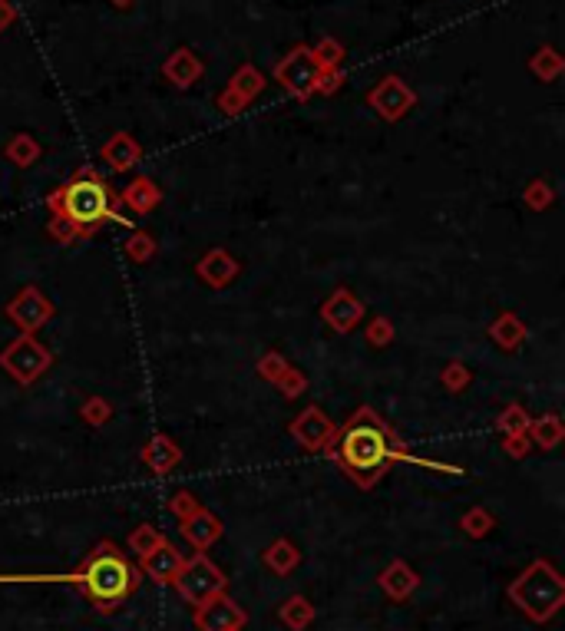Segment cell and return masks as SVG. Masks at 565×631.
Returning <instances> with one entry per match:
<instances>
[{
  "instance_id": "30bf717a",
  "label": "cell",
  "mask_w": 565,
  "mask_h": 631,
  "mask_svg": "<svg viewBox=\"0 0 565 631\" xmlns=\"http://www.w3.org/2000/svg\"><path fill=\"white\" fill-rule=\"evenodd\" d=\"M278 76L291 93H308L314 86V76H318V63H314L308 50H295L285 63H281Z\"/></svg>"
},
{
  "instance_id": "5b68a950",
  "label": "cell",
  "mask_w": 565,
  "mask_h": 631,
  "mask_svg": "<svg viewBox=\"0 0 565 631\" xmlns=\"http://www.w3.org/2000/svg\"><path fill=\"white\" fill-rule=\"evenodd\" d=\"M50 364H53V354L37 341L34 334H20L17 341L0 354V367H4V371L24 387L47 374Z\"/></svg>"
},
{
  "instance_id": "8d00e7d4",
  "label": "cell",
  "mask_w": 565,
  "mask_h": 631,
  "mask_svg": "<svg viewBox=\"0 0 565 631\" xmlns=\"http://www.w3.org/2000/svg\"><path fill=\"white\" fill-rule=\"evenodd\" d=\"M10 20H14V10H10L7 0H0V30H4Z\"/></svg>"
},
{
  "instance_id": "f1b7e54d",
  "label": "cell",
  "mask_w": 565,
  "mask_h": 631,
  "mask_svg": "<svg viewBox=\"0 0 565 631\" xmlns=\"http://www.w3.org/2000/svg\"><path fill=\"white\" fill-rule=\"evenodd\" d=\"M83 417L93 423V427H100V423L110 417V404H106V400H100V397H93L90 404L83 407Z\"/></svg>"
},
{
  "instance_id": "44dd1931",
  "label": "cell",
  "mask_w": 565,
  "mask_h": 631,
  "mask_svg": "<svg viewBox=\"0 0 565 631\" xmlns=\"http://www.w3.org/2000/svg\"><path fill=\"white\" fill-rule=\"evenodd\" d=\"M529 417H526V410L513 404V407H506L503 413H499V420H496V427L506 433V437H519V433H526L529 430Z\"/></svg>"
},
{
  "instance_id": "5bb4252c",
  "label": "cell",
  "mask_w": 565,
  "mask_h": 631,
  "mask_svg": "<svg viewBox=\"0 0 565 631\" xmlns=\"http://www.w3.org/2000/svg\"><path fill=\"white\" fill-rule=\"evenodd\" d=\"M199 275L209 281L212 288H222L238 275V261L228 252H222V248H215V252H209L199 261Z\"/></svg>"
},
{
  "instance_id": "836d02e7",
  "label": "cell",
  "mask_w": 565,
  "mask_h": 631,
  "mask_svg": "<svg viewBox=\"0 0 565 631\" xmlns=\"http://www.w3.org/2000/svg\"><path fill=\"white\" fill-rule=\"evenodd\" d=\"M268 562H271V565H278V569H288V565L295 562V556H291V549L285 546V542H281L278 549H271V552H268Z\"/></svg>"
},
{
  "instance_id": "484cf974",
  "label": "cell",
  "mask_w": 565,
  "mask_h": 631,
  "mask_svg": "<svg viewBox=\"0 0 565 631\" xmlns=\"http://www.w3.org/2000/svg\"><path fill=\"white\" fill-rule=\"evenodd\" d=\"M159 542H162V539L156 536V529H152V526H143V529H136V532H133V549L139 552V556H149V552L156 549Z\"/></svg>"
},
{
  "instance_id": "603a6c76",
  "label": "cell",
  "mask_w": 565,
  "mask_h": 631,
  "mask_svg": "<svg viewBox=\"0 0 565 631\" xmlns=\"http://www.w3.org/2000/svg\"><path fill=\"white\" fill-rule=\"evenodd\" d=\"M126 252H129V258H133V261H146L152 252H156V242H152V235H146V232H136L133 238H129Z\"/></svg>"
},
{
  "instance_id": "83f0119b",
  "label": "cell",
  "mask_w": 565,
  "mask_h": 631,
  "mask_svg": "<svg viewBox=\"0 0 565 631\" xmlns=\"http://www.w3.org/2000/svg\"><path fill=\"white\" fill-rule=\"evenodd\" d=\"M367 337H371L374 347H384V344H390V337H394V324H390L387 318H377L371 324V331H367Z\"/></svg>"
},
{
  "instance_id": "d6986e66",
  "label": "cell",
  "mask_w": 565,
  "mask_h": 631,
  "mask_svg": "<svg viewBox=\"0 0 565 631\" xmlns=\"http://www.w3.org/2000/svg\"><path fill=\"white\" fill-rule=\"evenodd\" d=\"M526 437H529V443H536L539 450H552V446H559V440H562V420L556 413H546L542 420L529 423Z\"/></svg>"
},
{
  "instance_id": "d590c367",
  "label": "cell",
  "mask_w": 565,
  "mask_h": 631,
  "mask_svg": "<svg viewBox=\"0 0 565 631\" xmlns=\"http://www.w3.org/2000/svg\"><path fill=\"white\" fill-rule=\"evenodd\" d=\"M506 450L513 456H523L526 453V433H519V437H506Z\"/></svg>"
},
{
  "instance_id": "4fadbf2b",
  "label": "cell",
  "mask_w": 565,
  "mask_h": 631,
  "mask_svg": "<svg viewBox=\"0 0 565 631\" xmlns=\"http://www.w3.org/2000/svg\"><path fill=\"white\" fill-rule=\"evenodd\" d=\"M146 562V572L152 575L156 582H176V575L182 569V556L172 546H166V542H159L156 549L149 552V556H143Z\"/></svg>"
},
{
  "instance_id": "ffe728a7",
  "label": "cell",
  "mask_w": 565,
  "mask_h": 631,
  "mask_svg": "<svg viewBox=\"0 0 565 631\" xmlns=\"http://www.w3.org/2000/svg\"><path fill=\"white\" fill-rule=\"evenodd\" d=\"M490 334L499 341V347H506V351H513V347H519L529 337L526 324L516 318V314H499V318L493 321Z\"/></svg>"
},
{
  "instance_id": "d6a6232c",
  "label": "cell",
  "mask_w": 565,
  "mask_h": 631,
  "mask_svg": "<svg viewBox=\"0 0 565 631\" xmlns=\"http://www.w3.org/2000/svg\"><path fill=\"white\" fill-rule=\"evenodd\" d=\"M238 90L248 93V96L258 93V90H262V76H258L255 70H242V73H238Z\"/></svg>"
},
{
  "instance_id": "8992f818",
  "label": "cell",
  "mask_w": 565,
  "mask_h": 631,
  "mask_svg": "<svg viewBox=\"0 0 565 631\" xmlns=\"http://www.w3.org/2000/svg\"><path fill=\"white\" fill-rule=\"evenodd\" d=\"M176 585L182 589V595L189 598V602L202 605V602H209V598L222 595L225 575L215 569V565L205 556H195L192 562H182V569L176 575Z\"/></svg>"
},
{
  "instance_id": "ac0fdd59",
  "label": "cell",
  "mask_w": 565,
  "mask_h": 631,
  "mask_svg": "<svg viewBox=\"0 0 565 631\" xmlns=\"http://www.w3.org/2000/svg\"><path fill=\"white\" fill-rule=\"evenodd\" d=\"M143 460H146L156 473H169L172 466L179 463V446L172 443L169 437H162V433H159V437H152L149 446L143 450Z\"/></svg>"
},
{
  "instance_id": "277c9868",
  "label": "cell",
  "mask_w": 565,
  "mask_h": 631,
  "mask_svg": "<svg viewBox=\"0 0 565 631\" xmlns=\"http://www.w3.org/2000/svg\"><path fill=\"white\" fill-rule=\"evenodd\" d=\"M516 598L519 605L526 608L532 618H546L556 612V605L562 602V582L559 575L549 569V565H532L523 575V582L516 585Z\"/></svg>"
},
{
  "instance_id": "1f68e13d",
  "label": "cell",
  "mask_w": 565,
  "mask_h": 631,
  "mask_svg": "<svg viewBox=\"0 0 565 631\" xmlns=\"http://www.w3.org/2000/svg\"><path fill=\"white\" fill-rule=\"evenodd\" d=\"M285 618H288L291 625L298 628V625H304V622H308V618H311V608L295 598V602H288V605H285Z\"/></svg>"
},
{
  "instance_id": "2e32d148",
  "label": "cell",
  "mask_w": 565,
  "mask_h": 631,
  "mask_svg": "<svg viewBox=\"0 0 565 631\" xmlns=\"http://www.w3.org/2000/svg\"><path fill=\"white\" fill-rule=\"evenodd\" d=\"M103 159L110 162L116 172H126V169H133L139 162V146L126 133H116L110 143L103 146Z\"/></svg>"
},
{
  "instance_id": "ba28073f",
  "label": "cell",
  "mask_w": 565,
  "mask_h": 631,
  "mask_svg": "<svg viewBox=\"0 0 565 631\" xmlns=\"http://www.w3.org/2000/svg\"><path fill=\"white\" fill-rule=\"evenodd\" d=\"M291 437H295L304 450L321 453V450H331L338 430H334V423L324 417L318 407H308L301 417H295V423H291Z\"/></svg>"
},
{
  "instance_id": "4dcf8cb0",
  "label": "cell",
  "mask_w": 565,
  "mask_h": 631,
  "mask_svg": "<svg viewBox=\"0 0 565 631\" xmlns=\"http://www.w3.org/2000/svg\"><path fill=\"white\" fill-rule=\"evenodd\" d=\"M552 199V189L546 186V182H532L529 192H526V202L532 205V209H546Z\"/></svg>"
},
{
  "instance_id": "7402d4cb",
  "label": "cell",
  "mask_w": 565,
  "mask_h": 631,
  "mask_svg": "<svg viewBox=\"0 0 565 631\" xmlns=\"http://www.w3.org/2000/svg\"><path fill=\"white\" fill-rule=\"evenodd\" d=\"M7 156L17 162V166H30L37 156H40V146L34 143L30 136H17L14 143L7 146Z\"/></svg>"
},
{
  "instance_id": "8fae6325",
  "label": "cell",
  "mask_w": 565,
  "mask_h": 631,
  "mask_svg": "<svg viewBox=\"0 0 565 631\" xmlns=\"http://www.w3.org/2000/svg\"><path fill=\"white\" fill-rule=\"evenodd\" d=\"M205 608L199 612V625L202 631H235L242 625V612H238V605L225 602V598H209V602H202Z\"/></svg>"
},
{
  "instance_id": "e0dca14e",
  "label": "cell",
  "mask_w": 565,
  "mask_h": 631,
  "mask_svg": "<svg viewBox=\"0 0 565 631\" xmlns=\"http://www.w3.org/2000/svg\"><path fill=\"white\" fill-rule=\"evenodd\" d=\"M119 202H126L133 212L146 215V212H152L159 205V189L152 186V179H133L123 189V195H119Z\"/></svg>"
},
{
  "instance_id": "9c48e42d",
  "label": "cell",
  "mask_w": 565,
  "mask_h": 631,
  "mask_svg": "<svg viewBox=\"0 0 565 631\" xmlns=\"http://www.w3.org/2000/svg\"><path fill=\"white\" fill-rule=\"evenodd\" d=\"M321 318L328 321L338 334H351L357 324H361V318H364V304L357 301L347 288H338L328 301H324Z\"/></svg>"
},
{
  "instance_id": "cb8c5ba5",
  "label": "cell",
  "mask_w": 565,
  "mask_h": 631,
  "mask_svg": "<svg viewBox=\"0 0 565 631\" xmlns=\"http://www.w3.org/2000/svg\"><path fill=\"white\" fill-rule=\"evenodd\" d=\"M50 235H53V242H76V238H83V232L76 228L73 222L67 219H60V215H53V222H50Z\"/></svg>"
},
{
  "instance_id": "52a82bcc",
  "label": "cell",
  "mask_w": 565,
  "mask_h": 631,
  "mask_svg": "<svg viewBox=\"0 0 565 631\" xmlns=\"http://www.w3.org/2000/svg\"><path fill=\"white\" fill-rule=\"evenodd\" d=\"M7 318L24 334H37L53 318V304L40 288H20V295L7 304Z\"/></svg>"
},
{
  "instance_id": "f546056e",
  "label": "cell",
  "mask_w": 565,
  "mask_h": 631,
  "mask_svg": "<svg viewBox=\"0 0 565 631\" xmlns=\"http://www.w3.org/2000/svg\"><path fill=\"white\" fill-rule=\"evenodd\" d=\"M443 384H447L450 390H460L470 384V371H466L463 364H450L447 371H443Z\"/></svg>"
},
{
  "instance_id": "7c38bea8",
  "label": "cell",
  "mask_w": 565,
  "mask_h": 631,
  "mask_svg": "<svg viewBox=\"0 0 565 631\" xmlns=\"http://www.w3.org/2000/svg\"><path fill=\"white\" fill-rule=\"evenodd\" d=\"M371 103H374L377 113H384L387 119H397L400 113L410 110L414 96H410V90H404V86H400L397 76H390L384 86H377V90L371 93Z\"/></svg>"
},
{
  "instance_id": "6da1fadb",
  "label": "cell",
  "mask_w": 565,
  "mask_h": 631,
  "mask_svg": "<svg viewBox=\"0 0 565 631\" xmlns=\"http://www.w3.org/2000/svg\"><path fill=\"white\" fill-rule=\"evenodd\" d=\"M331 450L344 470L364 486L377 480L390 463H417V466H427V470L463 476V470H456V466L420 460V456L407 453V446H400V440L387 430V423L380 420L371 407H361L351 420H347V427L334 437Z\"/></svg>"
},
{
  "instance_id": "7a4b0ae2",
  "label": "cell",
  "mask_w": 565,
  "mask_h": 631,
  "mask_svg": "<svg viewBox=\"0 0 565 631\" xmlns=\"http://www.w3.org/2000/svg\"><path fill=\"white\" fill-rule=\"evenodd\" d=\"M47 202H50L53 215L73 222L83 235L96 232L103 222H116V225H126V228L133 225L126 215L116 212V202H113L110 189H106V182L96 176L93 169H80L67 186H60Z\"/></svg>"
},
{
  "instance_id": "4316f807",
  "label": "cell",
  "mask_w": 565,
  "mask_h": 631,
  "mask_svg": "<svg viewBox=\"0 0 565 631\" xmlns=\"http://www.w3.org/2000/svg\"><path fill=\"white\" fill-rule=\"evenodd\" d=\"M285 371H288V364L281 354H268V357H262V364H258V374H262L265 380H278Z\"/></svg>"
},
{
  "instance_id": "e575fe53",
  "label": "cell",
  "mask_w": 565,
  "mask_h": 631,
  "mask_svg": "<svg viewBox=\"0 0 565 631\" xmlns=\"http://www.w3.org/2000/svg\"><path fill=\"white\" fill-rule=\"evenodd\" d=\"M172 509H176V513H186V516H192V513H195V509H199V506H195V499H192L189 493H179L176 499H172Z\"/></svg>"
},
{
  "instance_id": "d4e9b609",
  "label": "cell",
  "mask_w": 565,
  "mask_h": 631,
  "mask_svg": "<svg viewBox=\"0 0 565 631\" xmlns=\"http://www.w3.org/2000/svg\"><path fill=\"white\" fill-rule=\"evenodd\" d=\"M275 384H278L281 390H285V397H288V400H295V397L301 394V390L308 387V380H304V377L295 371V367H288V371L281 374V377L275 380Z\"/></svg>"
},
{
  "instance_id": "3957f363",
  "label": "cell",
  "mask_w": 565,
  "mask_h": 631,
  "mask_svg": "<svg viewBox=\"0 0 565 631\" xmlns=\"http://www.w3.org/2000/svg\"><path fill=\"white\" fill-rule=\"evenodd\" d=\"M0 582H73L80 585L86 598H93L96 605H116L133 592V569L129 562L119 556V552H96L93 559H86V565L73 575H17V579H0Z\"/></svg>"
},
{
  "instance_id": "9a60e30c",
  "label": "cell",
  "mask_w": 565,
  "mask_h": 631,
  "mask_svg": "<svg viewBox=\"0 0 565 631\" xmlns=\"http://www.w3.org/2000/svg\"><path fill=\"white\" fill-rule=\"evenodd\" d=\"M219 532H222L219 519L209 516V513H199V509H195L192 516H186V526H182V536H186L195 549H205L215 536H219Z\"/></svg>"
}]
</instances>
